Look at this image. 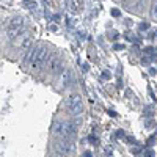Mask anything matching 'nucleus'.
Listing matches in <instances>:
<instances>
[{
	"label": "nucleus",
	"mask_w": 157,
	"mask_h": 157,
	"mask_svg": "<svg viewBox=\"0 0 157 157\" xmlns=\"http://www.w3.org/2000/svg\"><path fill=\"white\" fill-rule=\"evenodd\" d=\"M71 82H72V74H71V71H68V69L61 71L60 78H58V85H60V88H66L68 85H71Z\"/></svg>",
	"instance_id": "nucleus-7"
},
{
	"label": "nucleus",
	"mask_w": 157,
	"mask_h": 157,
	"mask_svg": "<svg viewBox=\"0 0 157 157\" xmlns=\"http://www.w3.org/2000/svg\"><path fill=\"white\" fill-rule=\"evenodd\" d=\"M64 124L63 121H55L54 126H52V135H54L55 138H61L63 137V130H64Z\"/></svg>",
	"instance_id": "nucleus-8"
},
{
	"label": "nucleus",
	"mask_w": 157,
	"mask_h": 157,
	"mask_svg": "<svg viewBox=\"0 0 157 157\" xmlns=\"http://www.w3.org/2000/svg\"><path fill=\"white\" fill-rule=\"evenodd\" d=\"M77 137V127L72 124V123H69V124H64V130H63V137L61 138H64V140H74Z\"/></svg>",
	"instance_id": "nucleus-6"
},
{
	"label": "nucleus",
	"mask_w": 157,
	"mask_h": 157,
	"mask_svg": "<svg viewBox=\"0 0 157 157\" xmlns=\"http://www.w3.org/2000/svg\"><path fill=\"white\" fill-rule=\"evenodd\" d=\"M151 16H152V19H155L157 21V2L152 5V11H151Z\"/></svg>",
	"instance_id": "nucleus-10"
},
{
	"label": "nucleus",
	"mask_w": 157,
	"mask_h": 157,
	"mask_svg": "<svg viewBox=\"0 0 157 157\" xmlns=\"http://www.w3.org/2000/svg\"><path fill=\"white\" fill-rule=\"evenodd\" d=\"M145 154H146V157H152V155H154V151H152V149H149V151H146Z\"/></svg>",
	"instance_id": "nucleus-11"
},
{
	"label": "nucleus",
	"mask_w": 157,
	"mask_h": 157,
	"mask_svg": "<svg viewBox=\"0 0 157 157\" xmlns=\"http://www.w3.org/2000/svg\"><path fill=\"white\" fill-rule=\"evenodd\" d=\"M68 112L72 115V116H77L83 112V102H82V98L80 94H71L69 99H68Z\"/></svg>",
	"instance_id": "nucleus-3"
},
{
	"label": "nucleus",
	"mask_w": 157,
	"mask_h": 157,
	"mask_svg": "<svg viewBox=\"0 0 157 157\" xmlns=\"http://www.w3.org/2000/svg\"><path fill=\"white\" fill-rule=\"evenodd\" d=\"M47 69L50 74H61V69H63V61L58 55H52L47 61Z\"/></svg>",
	"instance_id": "nucleus-5"
},
{
	"label": "nucleus",
	"mask_w": 157,
	"mask_h": 157,
	"mask_svg": "<svg viewBox=\"0 0 157 157\" xmlns=\"http://www.w3.org/2000/svg\"><path fill=\"white\" fill-rule=\"evenodd\" d=\"M75 146L71 140H64V138H57L55 143H54V152H58V154H63V155H69L71 152H74Z\"/></svg>",
	"instance_id": "nucleus-1"
},
{
	"label": "nucleus",
	"mask_w": 157,
	"mask_h": 157,
	"mask_svg": "<svg viewBox=\"0 0 157 157\" xmlns=\"http://www.w3.org/2000/svg\"><path fill=\"white\" fill-rule=\"evenodd\" d=\"M75 3H77L78 6H80V5H82V0H75Z\"/></svg>",
	"instance_id": "nucleus-12"
},
{
	"label": "nucleus",
	"mask_w": 157,
	"mask_h": 157,
	"mask_svg": "<svg viewBox=\"0 0 157 157\" xmlns=\"http://www.w3.org/2000/svg\"><path fill=\"white\" fill-rule=\"evenodd\" d=\"M22 27H24V19H22V17H14V19L10 22V25H8V30H6L8 38H10V39H14V38L21 33Z\"/></svg>",
	"instance_id": "nucleus-4"
},
{
	"label": "nucleus",
	"mask_w": 157,
	"mask_h": 157,
	"mask_svg": "<svg viewBox=\"0 0 157 157\" xmlns=\"http://www.w3.org/2000/svg\"><path fill=\"white\" fill-rule=\"evenodd\" d=\"M35 50H36L35 46H30V47L27 49V52H25V55H24V61H25V63H32L33 55H35Z\"/></svg>",
	"instance_id": "nucleus-9"
},
{
	"label": "nucleus",
	"mask_w": 157,
	"mask_h": 157,
	"mask_svg": "<svg viewBox=\"0 0 157 157\" xmlns=\"http://www.w3.org/2000/svg\"><path fill=\"white\" fill-rule=\"evenodd\" d=\"M47 61V46H39L35 50V55L32 60V66L33 69H41L43 64Z\"/></svg>",
	"instance_id": "nucleus-2"
}]
</instances>
